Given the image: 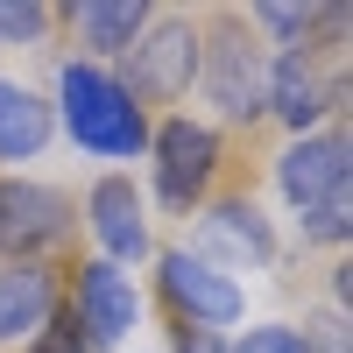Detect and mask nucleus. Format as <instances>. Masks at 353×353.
Listing matches in <instances>:
<instances>
[{"label": "nucleus", "instance_id": "nucleus-1", "mask_svg": "<svg viewBox=\"0 0 353 353\" xmlns=\"http://www.w3.org/2000/svg\"><path fill=\"white\" fill-rule=\"evenodd\" d=\"M57 99H64V128L78 149H92V156H141L149 149V113L121 92V78L106 64L71 57L57 71Z\"/></svg>", "mask_w": 353, "mask_h": 353}, {"label": "nucleus", "instance_id": "nucleus-3", "mask_svg": "<svg viewBox=\"0 0 353 353\" xmlns=\"http://www.w3.org/2000/svg\"><path fill=\"white\" fill-rule=\"evenodd\" d=\"M149 149H156V198L170 212H198L219 176V134L205 121H191V113H176L149 134Z\"/></svg>", "mask_w": 353, "mask_h": 353}, {"label": "nucleus", "instance_id": "nucleus-6", "mask_svg": "<svg viewBox=\"0 0 353 353\" xmlns=\"http://www.w3.org/2000/svg\"><path fill=\"white\" fill-rule=\"evenodd\" d=\"M71 198L28 176H0V261H36L43 248L64 241Z\"/></svg>", "mask_w": 353, "mask_h": 353}, {"label": "nucleus", "instance_id": "nucleus-12", "mask_svg": "<svg viewBox=\"0 0 353 353\" xmlns=\"http://www.w3.org/2000/svg\"><path fill=\"white\" fill-rule=\"evenodd\" d=\"M57 311V276L43 261H8L0 269V346L8 339H36Z\"/></svg>", "mask_w": 353, "mask_h": 353}, {"label": "nucleus", "instance_id": "nucleus-13", "mask_svg": "<svg viewBox=\"0 0 353 353\" xmlns=\"http://www.w3.org/2000/svg\"><path fill=\"white\" fill-rule=\"evenodd\" d=\"M64 21L85 36L92 57H128L134 36L156 21V8H149V0H78V8H64Z\"/></svg>", "mask_w": 353, "mask_h": 353}, {"label": "nucleus", "instance_id": "nucleus-8", "mask_svg": "<svg viewBox=\"0 0 353 353\" xmlns=\"http://www.w3.org/2000/svg\"><path fill=\"white\" fill-rule=\"evenodd\" d=\"M156 276H163V297H170V311L184 318V325H233L241 318V283H233L226 269H212V261H198L191 248H170L163 261H156Z\"/></svg>", "mask_w": 353, "mask_h": 353}, {"label": "nucleus", "instance_id": "nucleus-18", "mask_svg": "<svg viewBox=\"0 0 353 353\" xmlns=\"http://www.w3.org/2000/svg\"><path fill=\"white\" fill-rule=\"evenodd\" d=\"M226 353H311L304 346V332H290V325H254V332H241Z\"/></svg>", "mask_w": 353, "mask_h": 353}, {"label": "nucleus", "instance_id": "nucleus-14", "mask_svg": "<svg viewBox=\"0 0 353 353\" xmlns=\"http://www.w3.org/2000/svg\"><path fill=\"white\" fill-rule=\"evenodd\" d=\"M50 128H57V113L28 92V85L0 78V163H28V156H43Z\"/></svg>", "mask_w": 353, "mask_h": 353}, {"label": "nucleus", "instance_id": "nucleus-19", "mask_svg": "<svg viewBox=\"0 0 353 353\" xmlns=\"http://www.w3.org/2000/svg\"><path fill=\"white\" fill-rule=\"evenodd\" d=\"M176 353H226L219 332H198V325H176Z\"/></svg>", "mask_w": 353, "mask_h": 353}, {"label": "nucleus", "instance_id": "nucleus-15", "mask_svg": "<svg viewBox=\"0 0 353 353\" xmlns=\"http://www.w3.org/2000/svg\"><path fill=\"white\" fill-rule=\"evenodd\" d=\"M50 21H57V8H43V0H0V50L43 43Z\"/></svg>", "mask_w": 353, "mask_h": 353}, {"label": "nucleus", "instance_id": "nucleus-16", "mask_svg": "<svg viewBox=\"0 0 353 353\" xmlns=\"http://www.w3.org/2000/svg\"><path fill=\"white\" fill-rule=\"evenodd\" d=\"M297 226H304V241H325V248H339L346 233H353V198H346V191H332L325 205H311V212H304Z\"/></svg>", "mask_w": 353, "mask_h": 353}, {"label": "nucleus", "instance_id": "nucleus-9", "mask_svg": "<svg viewBox=\"0 0 353 353\" xmlns=\"http://www.w3.org/2000/svg\"><path fill=\"white\" fill-rule=\"evenodd\" d=\"M71 318H78V332H85L92 353L121 346V339L141 325V290H134V276H121L113 261H85V269H78V304H71Z\"/></svg>", "mask_w": 353, "mask_h": 353}, {"label": "nucleus", "instance_id": "nucleus-11", "mask_svg": "<svg viewBox=\"0 0 353 353\" xmlns=\"http://www.w3.org/2000/svg\"><path fill=\"white\" fill-rule=\"evenodd\" d=\"M85 212H92V241H99V261H141L149 254V212H141V191L134 176H99L92 198H85Z\"/></svg>", "mask_w": 353, "mask_h": 353}, {"label": "nucleus", "instance_id": "nucleus-5", "mask_svg": "<svg viewBox=\"0 0 353 353\" xmlns=\"http://www.w3.org/2000/svg\"><path fill=\"white\" fill-rule=\"evenodd\" d=\"M332 106H346V78L318 71V43H297V50L269 57V113L290 134H318V121H325Z\"/></svg>", "mask_w": 353, "mask_h": 353}, {"label": "nucleus", "instance_id": "nucleus-2", "mask_svg": "<svg viewBox=\"0 0 353 353\" xmlns=\"http://www.w3.org/2000/svg\"><path fill=\"white\" fill-rule=\"evenodd\" d=\"M198 85L226 121H254L269 113V50L248 36L241 14H219L212 36H198Z\"/></svg>", "mask_w": 353, "mask_h": 353}, {"label": "nucleus", "instance_id": "nucleus-17", "mask_svg": "<svg viewBox=\"0 0 353 353\" xmlns=\"http://www.w3.org/2000/svg\"><path fill=\"white\" fill-rule=\"evenodd\" d=\"M28 353H92V346H85V332H78L71 311H50V325L28 339Z\"/></svg>", "mask_w": 353, "mask_h": 353}, {"label": "nucleus", "instance_id": "nucleus-10", "mask_svg": "<svg viewBox=\"0 0 353 353\" xmlns=\"http://www.w3.org/2000/svg\"><path fill=\"white\" fill-rule=\"evenodd\" d=\"M276 184L283 198L311 212V205H325L332 191H346V128H318V134H297L276 163Z\"/></svg>", "mask_w": 353, "mask_h": 353}, {"label": "nucleus", "instance_id": "nucleus-7", "mask_svg": "<svg viewBox=\"0 0 353 353\" xmlns=\"http://www.w3.org/2000/svg\"><path fill=\"white\" fill-rule=\"evenodd\" d=\"M198 261H212V269H269L276 261V233L261 219L254 198H219L198 212Z\"/></svg>", "mask_w": 353, "mask_h": 353}, {"label": "nucleus", "instance_id": "nucleus-4", "mask_svg": "<svg viewBox=\"0 0 353 353\" xmlns=\"http://www.w3.org/2000/svg\"><path fill=\"white\" fill-rule=\"evenodd\" d=\"M191 78H198V28L184 14H156L134 36V50H128L121 92L128 99H184Z\"/></svg>", "mask_w": 353, "mask_h": 353}]
</instances>
